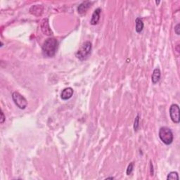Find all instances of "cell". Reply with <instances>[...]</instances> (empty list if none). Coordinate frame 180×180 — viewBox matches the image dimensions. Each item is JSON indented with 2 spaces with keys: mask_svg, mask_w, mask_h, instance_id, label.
<instances>
[{
  "mask_svg": "<svg viewBox=\"0 0 180 180\" xmlns=\"http://www.w3.org/2000/svg\"><path fill=\"white\" fill-rule=\"evenodd\" d=\"M150 167H151V175L153 176V164L151 162V164H150Z\"/></svg>",
  "mask_w": 180,
  "mask_h": 180,
  "instance_id": "e0dca14e",
  "label": "cell"
},
{
  "mask_svg": "<svg viewBox=\"0 0 180 180\" xmlns=\"http://www.w3.org/2000/svg\"><path fill=\"white\" fill-rule=\"evenodd\" d=\"M12 99L14 101L15 104L20 108V109H25L28 106V101L25 98L20 94L19 92H14L12 94Z\"/></svg>",
  "mask_w": 180,
  "mask_h": 180,
  "instance_id": "277c9868",
  "label": "cell"
},
{
  "mask_svg": "<svg viewBox=\"0 0 180 180\" xmlns=\"http://www.w3.org/2000/svg\"><path fill=\"white\" fill-rule=\"evenodd\" d=\"M155 3H156V4H159V3H160V2H159V1H158H158H156V2H155Z\"/></svg>",
  "mask_w": 180,
  "mask_h": 180,
  "instance_id": "d6986e66",
  "label": "cell"
},
{
  "mask_svg": "<svg viewBox=\"0 0 180 180\" xmlns=\"http://www.w3.org/2000/svg\"><path fill=\"white\" fill-rule=\"evenodd\" d=\"M170 116L173 123L176 124L179 123V107L178 105L176 104L171 105L170 107Z\"/></svg>",
  "mask_w": 180,
  "mask_h": 180,
  "instance_id": "5b68a950",
  "label": "cell"
},
{
  "mask_svg": "<svg viewBox=\"0 0 180 180\" xmlns=\"http://www.w3.org/2000/svg\"><path fill=\"white\" fill-rule=\"evenodd\" d=\"M41 29H42V31L43 32V33H44V35H52L53 34L51 28H50L49 27L48 19H47V18L42 20V24H41Z\"/></svg>",
  "mask_w": 180,
  "mask_h": 180,
  "instance_id": "9c48e42d",
  "label": "cell"
},
{
  "mask_svg": "<svg viewBox=\"0 0 180 180\" xmlns=\"http://www.w3.org/2000/svg\"><path fill=\"white\" fill-rule=\"evenodd\" d=\"M92 49V44L90 42L87 41L84 42L80 49L76 52L75 56L80 61H84L91 54Z\"/></svg>",
  "mask_w": 180,
  "mask_h": 180,
  "instance_id": "7a4b0ae2",
  "label": "cell"
},
{
  "mask_svg": "<svg viewBox=\"0 0 180 180\" xmlns=\"http://www.w3.org/2000/svg\"><path fill=\"white\" fill-rule=\"evenodd\" d=\"M179 26L180 25L179 24H177L175 27H174V31H175V33L177 35H179V33H180V32H179Z\"/></svg>",
  "mask_w": 180,
  "mask_h": 180,
  "instance_id": "2e32d148",
  "label": "cell"
},
{
  "mask_svg": "<svg viewBox=\"0 0 180 180\" xmlns=\"http://www.w3.org/2000/svg\"><path fill=\"white\" fill-rule=\"evenodd\" d=\"M159 137L165 145H170L173 142L174 135L173 131L168 127H162L159 129Z\"/></svg>",
  "mask_w": 180,
  "mask_h": 180,
  "instance_id": "3957f363",
  "label": "cell"
},
{
  "mask_svg": "<svg viewBox=\"0 0 180 180\" xmlns=\"http://www.w3.org/2000/svg\"><path fill=\"white\" fill-rule=\"evenodd\" d=\"M114 179V177H107L106 179Z\"/></svg>",
  "mask_w": 180,
  "mask_h": 180,
  "instance_id": "ac0fdd59",
  "label": "cell"
},
{
  "mask_svg": "<svg viewBox=\"0 0 180 180\" xmlns=\"http://www.w3.org/2000/svg\"><path fill=\"white\" fill-rule=\"evenodd\" d=\"M101 13V8H97V9L94 10L93 14L92 16L91 20H90V23L92 25H97L100 20V14Z\"/></svg>",
  "mask_w": 180,
  "mask_h": 180,
  "instance_id": "ba28073f",
  "label": "cell"
},
{
  "mask_svg": "<svg viewBox=\"0 0 180 180\" xmlns=\"http://www.w3.org/2000/svg\"><path fill=\"white\" fill-rule=\"evenodd\" d=\"M133 169H134V163H130L128 167V169H127V171H126L127 174H128V175L131 174L132 173V171H133Z\"/></svg>",
  "mask_w": 180,
  "mask_h": 180,
  "instance_id": "5bb4252c",
  "label": "cell"
},
{
  "mask_svg": "<svg viewBox=\"0 0 180 180\" xmlns=\"http://www.w3.org/2000/svg\"><path fill=\"white\" fill-rule=\"evenodd\" d=\"M167 179L168 180H179V175L177 172H171L168 174V177H167Z\"/></svg>",
  "mask_w": 180,
  "mask_h": 180,
  "instance_id": "7c38bea8",
  "label": "cell"
},
{
  "mask_svg": "<svg viewBox=\"0 0 180 180\" xmlns=\"http://www.w3.org/2000/svg\"><path fill=\"white\" fill-rule=\"evenodd\" d=\"M73 93L74 91L72 87H66V88L62 90L61 94V98L64 101L68 100L73 97Z\"/></svg>",
  "mask_w": 180,
  "mask_h": 180,
  "instance_id": "8992f818",
  "label": "cell"
},
{
  "mask_svg": "<svg viewBox=\"0 0 180 180\" xmlns=\"http://www.w3.org/2000/svg\"><path fill=\"white\" fill-rule=\"evenodd\" d=\"M58 44L59 42L56 39L54 38H47L42 47L43 54L47 57L54 56L58 49Z\"/></svg>",
  "mask_w": 180,
  "mask_h": 180,
  "instance_id": "6da1fadb",
  "label": "cell"
},
{
  "mask_svg": "<svg viewBox=\"0 0 180 180\" xmlns=\"http://www.w3.org/2000/svg\"><path fill=\"white\" fill-rule=\"evenodd\" d=\"M161 72L159 68H155L151 75V81L153 84H157L160 80Z\"/></svg>",
  "mask_w": 180,
  "mask_h": 180,
  "instance_id": "30bf717a",
  "label": "cell"
},
{
  "mask_svg": "<svg viewBox=\"0 0 180 180\" xmlns=\"http://www.w3.org/2000/svg\"><path fill=\"white\" fill-rule=\"evenodd\" d=\"M139 128V115L137 114V117L135 118L134 123V129L135 132H137Z\"/></svg>",
  "mask_w": 180,
  "mask_h": 180,
  "instance_id": "4fadbf2b",
  "label": "cell"
},
{
  "mask_svg": "<svg viewBox=\"0 0 180 180\" xmlns=\"http://www.w3.org/2000/svg\"><path fill=\"white\" fill-rule=\"evenodd\" d=\"M93 4V2H90V1H85L83 2V3L80 4L78 7V11L79 14H85L87 12V11L88 10L90 7H91V5Z\"/></svg>",
  "mask_w": 180,
  "mask_h": 180,
  "instance_id": "52a82bcc",
  "label": "cell"
},
{
  "mask_svg": "<svg viewBox=\"0 0 180 180\" xmlns=\"http://www.w3.org/2000/svg\"><path fill=\"white\" fill-rule=\"evenodd\" d=\"M135 23H136V28H135V30L137 33H140L141 32H142L143 29L144 27V22L141 18H137L136 20H135Z\"/></svg>",
  "mask_w": 180,
  "mask_h": 180,
  "instance_id": "8fae6325",
  "label": "cell"
},
{
  "mask_svg": "<svg viewBox=\"0 0 180 180\" xmlns=\"http://www.w3.org/2000/svg\"><path fill=\"white\" fill-rule=\"evenodd\" d=\"M5 120H6V117L4 116L3 111L2 110L1 111V120H0V123H1V124H3Z\"/></svg>",
  "mask_w": 180,
  "mask_h": 180,
  "instance_id": "9a60e30c",
  "label": "cell"
}]
</instances>
